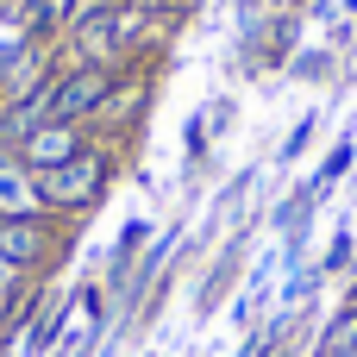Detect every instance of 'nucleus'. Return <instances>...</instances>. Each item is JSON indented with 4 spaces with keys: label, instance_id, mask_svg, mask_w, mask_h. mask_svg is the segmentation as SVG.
I'll return each mask as SVG.
<instances>
[{
    "label": "nucleus",
    "instance_id": "7ed1b4c3",
    "mask_svg": "<svg viewBox=\"0 0 357 357\" xmlns=\"http://www.w3.org/2000/svg\"><path fill=\"white\" fill-rule=\"evenodd\" d=\"M69 257V232L56 226V213H19V220H0V264L13 270H44V264H63Z\"/></svg>",
    "mask_w": 357,
    "mask_h": 357
},
{
    "label": "nucleus",
    "instance_id": "f257e3e1",
    "mask_svg": "<svg viewBox=\"0 0 357 357\" xmlns=\"http://www.w3.org/2000/svg\"><path fill=\"white\" fill-rule=\"evenodd\" d=\"M113 151H100V144H88L82 157H69L63 169H50V176H38V207L44 213H63V220H82L107 188H113Z\"/></svg>",
    "mask_w": 357,
    "mask_h": 357
},
{
    "label": "nucleus",
    "instance_id": "9d476101",
    "mask_svg": "<svg viewBox=\"0 0 357 357\" xmlns=\"http://www.w3.org/2000/svg\"><path fill=\"white\" fill-rule=\"evenodd\" d=\"M351 151H357V126L339 138V144H333V151H326V163H320V176H314V188H320V195H326V188H333V182L351 169Z\"/></svg>",
    "mask_w": 357,
    "mask_h": 357
},
{
    "label": "nucleus",
    "instance_id": "423d86ee",
    "mask_svg": "<svg viewBox=\"0 0 357 357\" xmlns=\"http://www.w3.org/2000/svg\"><path fill=\"white\" fill-rule=\"evenodd\" d=\"M19 213H44L38 207V176L19 157H6L0 163V220H19Z\"/></svg>",
    "mask_w": 357,
    "mask_h": 357
},
{
    "label": "nucleus",
    "instance_id": "9b49d317",
    "mask_svg": "<svg viewBox=\"0 0 357 357\" xmlns=\"http://www.w3.org/2000/svg\"><path fill=\"white\" fill-rule=\"evenodd\" d=\"M144 238H151V226H144V220H132V226L119 232V245H113V270H107V276H113V289L126 282V264L138 257V245H144Z\"/></svg>",
    "mask_w": 357,
    "mask_h": 357
},
{
    "label": "nucleus",
    "instance_id": "f8f14e48",
    "mask_svg": "<svg viewBox=\"0 0 357 357\" xmlns=\"http://www.w3.org/2000/svg\"><path fill=\"white\" fill-rule=\"evenodd\" d=\"M19 301H25V270L0 264V326H6V307H19Z\"/></svg>",
    "mask_w": 357,
    "mask_h": 357
},
{
    "label": "nucleus",
    "instance_id": "39448f33",
    "mask_svg": "<svg viewBox=\"0 0 357 357\" xmlns=\"http://www.w3.org/2000/svg\"><path fill=\"white\" fill-rule=\"evenodd\" d=\"M126 25H132V19H126L119 6H107V0L88 6V13L75 19V50H82V63H113L119 44H126Z\"/></svg>",
    "mask_w": 357,
    "mask_h": 357
},
{
    "label": "nucleus",
    "instance_id": "20e7f679",
    "mask_svg": "<svg viewBox=\"0 0 357 357\" xmlns=\"http://www.w3.org/2000/svg\"><path fill=\"white\" fill-rule=\"evenodd\" d=\"M88 151V138H82V126H56V119H44L31 138H19L13 144V157L31 169V176H50V169H63L69 157H82Z\"/></svg>",
    "mask_w": 357,
    "mask_h": 357
},
{
    "label": "nucleus",
    "instance_id": "2eb2a0df",
    "mask_svg": "<svg viewBox=\"0 0 357 357\" xmlns=\"http://www.w3.org/2000/svg\"><path fill=\"white\" fill-rule=\"evenodd\" d=\"M251 351H257V339H251ZM251 351H238V357H251Z\"/></svg>",
    "mask_w": 357,
    "mask_h": 357
},
{
    "label": "nucleus",
    "instance_id": "4468645a",
    "mask_svg": "<svg viewBox=\"0 0 357 357\" xmlns=\"http://www.w3.org/2000/svg\"><path fill=\"white\" fill-rule=\"evenodd\" d=\"M307 144H314V119H301V126L289 132V144H282V157H301Z\"/></svg>",
    "mask_w": 357,
    "mask_h": 357
},
{
    "label": "nucleus",
    "instance_id": "f03ea898",
    "mask_svg": "<svg viewBox=\"0 0 357 357\" xmlns=\"http://www.w3.org/2000/svg\"><path fill=\"white\" fill-rule=\"evenodd\" d=\"M119 88V75H113V63H75L69 75H56L50 82V119L56 126H94L100 119V107H107V94Z\"/></svg>",
    "mask_w": 357,
    "mask_h": 357
},
{
    "label": "nucleus",
    "instance_id": "6e6552de",
    "mask_svg": "<svg viewBox=\"0 0 357 357\" xmlns=\"http://www.w3.org/2000/svg\"><path fill=\"white\" fill-rule=\"evenodd\" d=\"M75 307H82V295H75V301H56V307H44V314H38V326L25 333V351L44 357L56 339H63V326H69V314H75Z\"/></svg>",
    "mask_w": 357,
    "mask_h": 357
},
{
    "label": "nucleus",
    "instance_id": "0eeeda50",
    "mask_svg": "<svg viewBox=\"0 0 357 357\" xmlns=\"http://www.w3.org/2000/svg\"><path fill=\"white\" fill-rule=\"evenodd\" d=\"M138 113H144V88H138V82H126V88H113V94H107L100 126H107V132H132V126H138Z\"/></svg>",
    "mask_w": 357,
    "mask_h": 357
},
{
    "label": "nucleus",
    "instance_id": "1a4fd4ad",
    "mask_svg": "<svg viewBox=\"0 0 357 357\" xmlns=\"http://www.w3.org/2000/svg\"><path fill=\"white\" fill-rule=\"evenodd\" d=\"M314 357H357V307H345V314L326 320V333H320Z\"/></svg>",
    "mask_w": 357,
    "mask_h": 357
},
{
    "label": "nucleus",
    "instance_id": "ddd939ff",
    "mask_svg": "<svg viewBox=\"0 0 357 357\" xmlns=\"http://www.w3.org/2000/svg\"><path fill=\"white\" fill-rule=\"evenodd\" d=\"M345 264H351V232H339V238H333V251H326V270H320V276H333V270H345Z\"/></svg>",
    "mask_w": 357,
    "mask_h": 357
}]
</instances>
